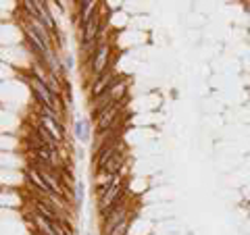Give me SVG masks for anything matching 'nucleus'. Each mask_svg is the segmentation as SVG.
Segmentation results:
<instances>
[{"mask_svg": "<svg viewBox=\"0 0 250 235\" xmlns=\"http://www.w3.org/2000/svg\"><path fill=\"white\" fill-rule=\"evenodd\" d=\"M127 213H129V206H127V200L123 198L119 204H117V206L111 210V213H108V215L103 218V233H104V235H111L119 225H123L125 221H129Z\"/></svg>", "mask_w": 250, "mask_h": 235, "instance_id": "f257e3e1", "label": "nucleus"}, {"mask_svg": "<svg viewBox=\"0 0 250 235\" xmlns=\"http://www.w3.org/2000/svg\"><path fill=\"white\" fill-rule=\"evenodd\" d=\"M108 57H111V46H108L106 42L104 44H100L96 50H94V54L88 59L90 60V69H92V75H94V79L100 75H104L106 71H111L108 69Z\"/></svg>", "mask_w": 250, "mask_h": 235, "instance_id": "f03ea898", "label": "nucleus"}, {"mask_svg": "<svg viewBox=\"0 0 250 235\" xmlns=\"http://www.w3.org/2000/svg\"><path fill=\"white\" fill-rule=\"evenodd\" d=\"M121 104H123V100H119V102H113L104 113H100V115H98V119H96V129H98V133H104L106 129H111L113 125L119 123Z\"/></svg>", "mask_w": 250, "mask_h": 235, "instance_id": "7ed1b4c3", "label": "nucleus"}, {"mask_svg": "<svg viewBox=\"0 0 250 235\" xmlns=\"http://www.w3.org/2000/svg\"><path fill=\"white\" fill-rule=\"evenodd\" d=\"M25 179H27V183H29L31 187H34V190H36L38 194H40V198H52V196H54V194H52V190L48 187V183L44 181L42 173H40V171H38L36 167L25 171Z\"/></svg>", "mask_w": 250, "mask_h": 235, "instance_id": "20e7f679", "label": "nucleus"}, {"mask_svg": "<svg viewBox=\"0 0 250 235\" xmlns=\"http://www.w3.org/2000/svg\"><path fill=\"white\" fill-rule=\"evenodd\" d=\"M115 79H117V75L113 71H106L104 75L96 77V79L92 81V85H90V96H92V100L98 98V96H103V94H106L108 90H111V85H113Z\"/></svg>", "mask_w": 250, "mask_h": 235, "instance_id": "39448f33", "label": "nucleus"}, {"mask_svg": "<svg viewBox=\"0 0 250 235\" xmlns=\"http://www.w3.org/2000/svg\"><path fill=\"white\" fill-rule=\"evenodd\" d=\"M40 123L52 133L54 139H57L59 144L62 142V139H65V127H62L61 117H46V115H40Z\"/></svg>", "mask_w": 250, "mask_h": 235, "instance_id": "423d86ee", "label": "nucleus"}, {"mask_svg": "<svg viewBox=\"0 0 250 235\" xmlns=\"http://www.w3.org/2000/svg\"><path fill=\"white\" fill-rule=\"evenodd\" d=\"M119 148H121V146L117 144V142H108V139H106V142L98 148V154H96V169L103 171L104 164L117 154V150H119Z\"/></svg>", "mask_w": 250, "mask_h": 235, "instance_id": "0eeeda50", "label": "nucleus"}, {"mask_svg": "<svg viewBox=\"0 0 250 235\" xmlns=\"http://www.w3.org/2000/svg\"><path fill=\"white\" fill-rule=\"evenodd\" d=\"M98 4L100 2H92V0H82V2H77V17H80L82 29L88 25V21L94 17V13L98 11Z\"/></svg>", "mask_w": 250, "mask_h": 235, "instance_id": "6e6552de", "label": "nucleus"}, {"mask_svg": "<svg viewBox=\"0 0 250 235\" xmlns=\"http://www.w3.org/2000/svg\"><path fill=\"white\" fill-rule=\"evenodd\" d=\"M123 162H125V150H123V148H119V150H117V154L104 164V169H103V171H98V173L119 175V171H121V167H123Z\"/></svg>", "mask_w": 250, "mask_h": 235, "instance_id": "1a4fd4ad", "label": "nucleus"}, {"mask_svg": "<svg viewBox=\"0 0 250 235\" xmlns=\"http://www.w3.org/2000/svg\"><path fill=\"white\" fill-rule=\"evenodd\" d=\"M34 131H36V137L40 139V142L44 144V146H48V148H52V150H59V142L54 139V136L44 127V125L38 121V123H34Z\"/></svg>", "mask_w": 250, "mask_h": 235, "instance_id": "9d476101", "label": "nucleus"}, {"mask_svg": "<svg viewBox=\"0 0 250 235\" xmlns=\"http://www.w3.org/2000/svg\"><path fill=\"white\" fill-rule=\"evenodd\" d=\"M36 2H38V19L42 21V25L48 29L52 36H57V25H54V19H52V15L48 13L46 2H42V0H36Z\"/></svg>", "mask_w": 250, "mask_h": 235, "instance_id": "9b49d317", "label": "nucleus"}, {"mask_svg": "<svg viewBox=\"0 0 250 235\" xmlns=\"http://www.w3.org/2000/svg\"><path fill=\"white\" fill-rule=\"evenodd\" d=\"M75 137L80 139V142H88L90 137V123L88 121H75Z\"/></svg>", "mask_w": 250, "mask_h": 235, "instance_id": "f8f14e48", "label": "nucleus"}, {"mask_svg": "<svg viewBox=\"0 0 250 235\" xmlns=\"http://www.w3.org/2000/svg\"><path fill=\"white\" fill-rule=\"evenodd\" d=\"M75 200H77V204L83 200V185L82 183H77V187H75Z\"/></svg>", "mask_w": 250, "mask_h": 235, "instance_id": "ddd939ff", "label": "nucleus"}, {"mask_svg": "<svg viewBox=\"0 0 250 235\" xmlns=\"http://www.w3.org/2000/svg\"><path fill=\"white\" fill-rule=\"evenodd\" d=\"M65 62H67V71H71V67H73V59H71V57H67V59H65Z\"/></svg>", "mask_w": 250, "mask_h": 235, "instance_id": "4468645a", "label": "nucleus"}]
</instances>
